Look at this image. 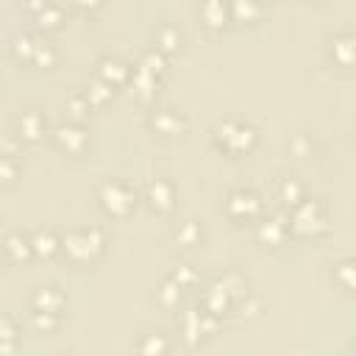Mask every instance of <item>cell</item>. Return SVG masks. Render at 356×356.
Returning a JSON list of instances; mask_svg holds the SVG:
<instances>
[{"label": "cell", "instance_id": "6da1fadb", "mask_svg": "<svg viewBox=\"0 0 356 356\" xmlns=\"http://www.w3.org/2000/svg\"><path fill=\"white\" fill-rule=\"evenodd\" d=\"M106 239H103V231L100 228H78V231H70L64 239H61V250L75 261V264H86L92 261L100 250H103Z\"/></svg>", "mask_w": 356, "mask_h": 356}, {"label": "cell", "instance_id": "7a4b0ae2", "mask_svg": "<svg viewBox=\"0 0 356 356\" xmlns=\"http://www.w3.org/2000/svg\"><path fill=\"white\" fill-rule=\"evenodd\" d=\"M97 200H100V206H103L106 214H111V217H128L134 211V206H136V189L128 181L108 178L100 186Z\"/></svg>", "mask_w": 356, "mask_h": 356}, {"label": "cell", "instance_id": "3957f363", "mask_svg": "<svg viewBox=\"0 0 356 356\" xmlns=\"http://www.w3.org/2000/svg\"><path fill=\"white\" fill-rule=\"evenodd\" d=\"M214 136H217L220 150L234 153V156H242V153L253 150V145H256V128L248 125V122H242V120H228V122H222Z\"/></svg>", "mask_w": 356, "mask_h": 356}, {"label": "cell", "instance_id": "277c9868", "mask_svg": "<svg viewBox=\"0 0 356 356\" xmlns=\"http://www.w3.org/2000/svg\"><path fill=\"white\" fill-rule=\"evenodd\" d=\"M289 222V231L292 234H298V236H306L309 231L314 234L317 228H323L325 225V217H323V209H320V203L317 200H298L295 206H292V220H286Z\"/></svg>", "mask_w": 356, "mask_h": 356}, {"label": "cell", "instance_id": "5b68a950", "mask_svg": "<svg viewBox=\"0 0 356 356\" xmlns=\"http://www.w3.org/2000/svg\"><path fill=\"white\" fill-rule=\"evenodd\" d=\"M225 211L231 220H253L261 211V197L253 189L239 186L225 197Z\"/></svg>", "mask_w": 356, "mask_h": 356}, {"label": "cell", "instance_id": "8992f818", "mask_svg": "<svg viewBox=\"0 0 356 356\" xmlns=\"http://www.w3.org/2000/svg\"><path fill=\"white\" fill-rule=\"evenodd\" d=\"M145 200L150 203V209L153 211H170L172 209V200H175V189H172V184L167 181V178H153L147 186H145Z\"/></svg>", "mask_w": 356, "mask_h": 356}, {"label": "cell", "instance_id": "52a82bcc", "mask_svg": "<svg viewBox=\"0 0 356 356\" xmlns=\"http://www.w3.org/2000/svg\"><path fill=\"white\" fill-rule=\"evenodd\" d=\"M17 131H19V139H25V142L42 139V134H44V114L39 108L22 111L19 120H17Z\"/></svg>", "mask_w": 356, "mask_h": 356}, {"label": "cell", "instance_id": "ba28073f", "mask_svg": "<svg viewBox=\"0 0 356 356\" xmlns=\"http://www.w3.org/2000/svg\"><path fill=\"white\" fill-rule=\"evenodd\" d=\"M53 136H56L58 147H64L70 153H81L86 147V131L81 125H61Z\"/></svg>", "mask_w": 356, "mask_h": 356}, {"label": "cell", "instance_id": "9c48e42d", "mask_svg": "<svg viewBox=\"0 0 356 356\" xmlns=\"http://www.w3.org/2000/svg\"><path fill=\"white\" fill-rule=\"evenodd\" d=\"M0 250H3L11 261H25V259L33 253V248H31V236L8 234V236L3 239V245H0Z\"/></svg>", "mask_w": 356, "mask_h": 356}, {"label": "cell", "instance_id": "30bf717a", "mask_svg": "<svg viewBox=\"0 0 356 356\" xmlns=\"http://www.w3.org/2000/svg\"><path fill=\"white\" fill-rule=\"evenodd\" d=\"M139 353L142 356H167L170 353V337L164 331H147L139 339Z\"/></svg>", "mask_w": 356, "mask_h": 356}, {"label": "cell", "instance_id": "8fae6325", "mask_svg": "<svg viewBox=\"0 0 356 356\" xmlns=\"http://www.w3.org/2000/svg\"><path fill=\"white\" fill-rule=\"evenodd\" d=\"M61 292L56 286H39V292L33 295V312H47V314H61Z\"/></svg>", "mask_w": 356, "mask_h": 356}, {"label": "cell", "instance_id": "7c38bea8", "mask_svg": "<svg viewBox=\"0 0 356 356\" xmlns=\"http://www.w3.org/2000/svg\"><path fill=\"white\" fill-rule=\"evenodd\" d=\"M150 125H153L159 134H178V131L184 128V117H178V114L170 111V108H161V111H156V114L150 117Z\"/></svg>", "mask_w": 356, "mask_h": 356}, {"label": "cell", "instance_id": "4fadbf2b", "mask_svg": "<svg viewBox=\"0 0 356 356\" xmlns=\"http://www.w3.org/2000/svg\"><path fill=\"white\" fill-rule=\"evenodd\" d=\"M31 248L36 256H53L56 250H61V239H56L53 231H39L36 236H31Z\"/></svg>", "mask_w": 356, "mask_h": 356}, {"label": "cell", "instance_id": "5bb4252c", "mask_svg": "<svg viewBox=\"0 0 356 356\" xmlns=\"http://www.w3.org/2000/svg\"><path fill=\"white\" fill-rule=\"evenodd\" d=\"M284 234H289V222H286V220L273 217V220H264V222L259 225V236H261L264 242H270V245H275Z\"/></svg>", "mask_w": 356, "mask_h": 356}, {"label": "cell", "instance_id": "9a60e30c", "mask_svg": "<svg viewBox=\"0 0 356 356\" xmlns=\"http://www.w3.org/2000/svg\"><path fill=\"white\" fill-rule=\"evenodd\" d=\"M175 236L181 239V245H186V248H192V245H197L200 239H203V228L195 222V220H186L178 231H175Z\"/></svg>", "mask_w": 356, "mask_h": 356}, {"label": "cell", "instance_id": "2e32d148", "mask_svg": "<svg viewBox=\"0 0 356 356\" xmlns=\"http://www.w3.org/2000/svg\"><path fill=\"white\" fill-rule=\"evenodd\" d=\"M278 195H281V200H284V203L295 206L298 200H303V186H300L298 181H284V184H281V192H278Z\"/></svg>", "mask_w": 356, "mask_h": 356}, {"label": "cell", "instance_id": "e0dca14e", "mask_svg": "<svg viewBox=\"0 0 356 356\" xmlns=\"http://www.w3.org/2000/svg\"><path fill=\"white\" fill-rule=\"evenodd\" d=\"M14 175H17V161H14L11 156L0 153V178H3V181H11Z\"/></svg>", "mask_w": 356, "mask_h": 356}, {"label": "cell", "instance_id": "ac0fdd59", "mask_svg": "<svg viewBox=\"0 0 356 356\" xmlns=\"http://www.w3.org/2000/svg\"><path fill=\"white\" fill-rule=\"evenodd\" d=\"M6 339H14V325H11L8 317H0V345H3Z\"/></svg>", "mask_w": 356, "mask_h": 356}, {"label": "cell", "instance_id": "d6986e66", "mask_svg": "<svg viewBox=\"0 0 356 356\" xmlns=\"http://www.w3.org/2000/svg\"><path fill=\"white\" fill-rule=\"evenodd\" d=\"M0 356H3V353H0Z\"/></svg>", "mask_w": 356, "mask_h": 356}]
</instances>
